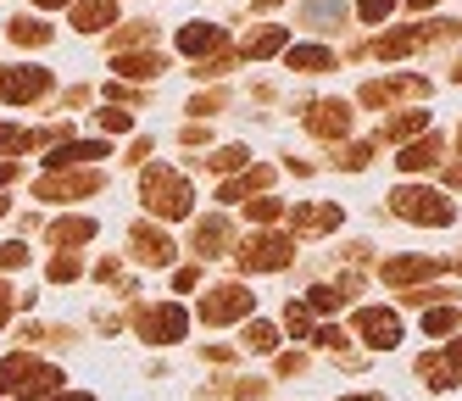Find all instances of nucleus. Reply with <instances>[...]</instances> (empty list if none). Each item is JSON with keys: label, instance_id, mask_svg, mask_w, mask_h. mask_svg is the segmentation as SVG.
<instances>
[{"label": "nucleus", "instance_id": "1", "mask_svg": "<svg viewBox=\"0 0 462 401\" xmlns=\"http://www.w3.org/2000/svg\"><path fill=\"white\" fill-rule=\"evenodd\" d=\"M140 200H145V212L162 218V223L195 212V190H189V179L179 173V167H145L140 173Z\"/></svg>", "mask_w": 462, "mask_h": 401}, {"label": "nucleus", "instance_id": "2", "mask_svg": "<svg viewBox=\"0 0 462 401\" xmlns=\"http://www.w3.org/2000/svg\"><path fill=\"white\" fill-rule=\"evenodd\" d=\"M61 390V368L40 357H0V396H23V401H45Z\"/></svg>", "mask_w": 462, "mask_h": 401}, {"label": "nucleus", "instance_id": "3", "mask_svg": "<svg viewBox=\"0 0 462 401\" xmlns=\"http://www.w3.org/2000/svg\"><path fill=\"white\" fill-rule=\"evenodd\" d=\"M390 212L407 218V223H423V228H446L457 218L451 195L446 190H429V184H402V190L390 195Z\"/></svg>", "mask_w": 462, "mask_h": 401}, {"label": "nucleus", "instance_id": "4", "mask_svg": "<svg viewBox=\"0 0 462 401\" xmlns=\"http://www.w3.org/2000/svg\"><path fill=\"white\" fill-rule=\"evenodd\" d=\"M457 33H462V23H412V28L379 33L368 51H374L379 61H402V56H412V51H423V45H435V40H457Z\"/></svg>", "mask_w": 462, "mask_h": 401}, {"label": "nucleus", "instance_id": "5", "mask_svg": "<svg viewBox=\"0 0 462 401\" xmlns=\"http://www.w3.org/2000/svg\"><path fill=\"white\" fill-rule=\"evenodd\" d=\"M235 256H240L245 274H279V267L295 262V240H290V234H268V228H262V234H251V240H240Z\"/></svg>", "mask_w": 462, "mask_h": 401}, {"label": "nucleus", "instance_id": "6", "mask_svg": "<svg viewBox=\"0 0 462 401\" xmlns=\"http://www.w3.org/2000/svg\"><path fill=\"white\" fill-rule=\"evenodd\" d=\"M134 323H140V340H151V346H173V340H184L189 312L179 307V301H168V307H140Z\"/></svg>", "mask_w": 462, "mask_h": 401}, {"label": "nucleus", "instance_id": "7", "mask_svg": "<svg viewBox=\"0 0 462 401\" xmlns=\"http://www.w3.org/2000/svg\"><path fill=\"white\" fill-rule=\"evenodd\" d=\"M101 184H106L101 167H68V173H45L34 184V195L40 200H84V195H95Z\"/></svg>", "mask_w": 462, "mask_h": 401}, {"label": "nucleus", "instance_id": "8", "mask_svg": "<svg viewBox=\"0 0 462 401\" xmlns=\"http://www.w3.org/2000/svg\"><path fill=\"white\" fill-rule=\"evenodd\" d=\"M251 290L245 284H217V290H207V301H201V323L207 329H217V323H235V318H251Z\"/></svg>", "mask_w": 462, "mask_h": 401}, {"label": "nucleus", "instance_id": "9", "mask_svg": "<svg viewBox=\"0 0 462 401\" xmlns=\"http://www.w3.org/2000/svg\"><path fill=\"white\" fill-rule=\"evenodd\" d=\"M429 95V79L418 73H402V79H368L362 84V107H395V100H423Z\"/></svg>", "mask_w": 462, "mask_h": 401}, {"label": "nucleus", "instance_id": "10", "mask_svg": "<svg viewBox=\"0 0 462 401\" xmlns=\"http://www.w3.org/2000/svg\"><path fill=\"white\" fill-rule=\"evenodd\" d=\"M40 95H51V67H0V100L28 107Z\"/></svg>", "mask_w": 462, "mask_h": 401}, {"label": "nucleus", "instance_id": "11", "mask_svg": "<svg viewBox=\"0 0 462 401\" xmlns=\"http://www.w3.org/2000/svg\"><path fill=\"white\" fill-rule=\"evenodd\" d=\"M356 334H362V346L390 351V346H402V318H395L390 307H362L356 312Z\"/></svg>", "mask_w": 462, "mask_h": 401}, {"label": "nucleus", "instance_id": "12", "mask_svg": "<svg viewBox=\"0 0 462 401\" xmlns=\"http://www.w3.org/2000/svg\"><path fill=\"white\" fill-rule=\"evenodd\" d=\"M128 246H134V256H140L145 267H168V262L179 256L173 234H168V228H156V223H134V228H128Z\"/></svg>", "mask_w": 462, "mask_h": 401}, {"label": "nucleus", "instance_id": "13", "mask_svg": "<svg viewBox=\"0 0 462 401\" xmlns=\"http://www.w3.org/2000/svg\"><path fill=\"white\" fill-rule=\"evenodd\" d=\"M440 274V262H429V256H390V262H379V279L390 284V290H412V284H429Z\"/></svg>", "mask_w": 462, "mask_h": 401}, {"label": "nucleus", "instance_id": "14", "mask_svg": "<svg viewBox=\"0 0 462 401\" xmlns=\"http://www.w3.org/2000/svg\"><path fill=\"white\" fill-rule=\"evenodd\" d=\"M307 128L318 134V140H346L351 134V100H312Z\"/></svg>", "mask_w": 462, "mask_h": 401}, {"label": "nucleus", "instance_id": "15", "mask_svg": "<svg viewBox=\"0 0 462 401\" xmlns=\"http://www.w3.org/2000/svg\"><path fill=\"white\" fill-rule=\"evenodd\" d=\"M290 228L295 234H328V228H340V200H295V207H290Z\"/></svg>", "mask_w": 462, "mask_h": 401}, {"label": "nucleus", "instance_id": "16", "mask_svg": "<svg viewBox=\"0 0 462 401\" xmlns=\"http://www.w3.org/2000/svg\"><path fill=\"white\" fill-rule=\"evenodd\" d=\"M440 151H446L440 134H418V140H407V145H402L395 167H402V173H435V167H440Z\"/></svg>", "mask_w": 462, "mask_h": 401}, {"label": "nucleus", "instance_id": "17", "mask_svg": "<svg viewBox=\"0 0 462 401\" xmlns=\"http://www.w3.org/2000/svg\"><path fill=\"white\" fill-rule=\"evenodd\" d=\"M101 156H112L101 140H61V145L45 156V167H51V173H68V167H95Z\"/></svg>", "mask_w": 462, "mask_h": 401}, {"label": "nucleus", "instance_id": "18", "mask_svg": "<svg viewBox=\"0 0 462 401\" xmlns=\"http://www.w3.org/2000/svg\"><path fill=\"white\" fill-rule=\"evenodd\" d=\"M228 240H235L228 218H201V223H195V234H189V251L201 256V262H212V256H223V251H228Z\"/></svg>", "mask_w": 462, "mask_h": 401}, {"label": "nucleus", "instance_id": "19", "mask_svg": "<svg viewBox=\"0 0 462 401\" xmlns=\"http://www.w3.org/2000/svg\"><path fill=\"white\" fill-rule=\"evenodd\" d=\"M112 67H117V84H123V79L145 84V79H162V73H168V56H156V51H123V56H112Z\"/></svg>", "mask_w": 462, "mask_h": 401}, {"label": "nucleus", "instance_id": "20", "mask_svg": "<svg viewBox=\"0 0 462 401\" xmlns=\"http://www.w3.org/2000/svg\"><path fill=\"white\" fill-rule=\"evenodd\" d=\"M45 240H51L56 251H79L84 240H95V218H56V223L45 228Z\"/></svg>", "mask_w": 462, "mask_h": 401}, {"label": "nucleus", "instance_id": "21", "mask_svg": "<svg viewBox=\"0 0 462 401\" xmlns=\"http://www.w3.org/2000/svg\"><path fill=\"white\" fill-rule=\"evenodd\" d=\"M179 51L184 56H212V51H223V28L217 23H184L179 28Z\"/></svg>", "mask_w": 462, "mask_h": 401}, {"label": "nucleus", "instance_id": "22", "mask_svg": "<svg viewBox=\"0 0 462 401\" xmlns=\"http://www.w3.org/2000/svg\"><path fill=\"white\" fill-rule=\"evenodd\" d=\"M284 61L295 73H328V67H335V51L328 45H284Z\"/></svg>", "mask_w": 462, "mask_h": 401}, {"label": "nucleus", "instance_id": "23", "mask_svg": "<svg viewBox=\"0 0 462 401\" xmlns=\"http://www.w3.org/2000/svg\"><path fill=\"white\" fill-rule=\"evenodd\" d=\"M418 374H423L429 390H451V385H457V362H451L446 351H423V357H418Z\"/></svg>", "mask_w": 462, "mask_h": 401}, {"label": "nucleus", "instance_id": "24", "mask_svg": "<svg viewBox=\"0 0 462 401\" xmlns=\"http://www.w3.org/2000/svg\"><path fill=\"white\" fill-rule=\"evenodd\" d=\"M423 128H429V112H395V117H384L379 140H390V145H407V140H418Z\"/></svg>", "mask_w": 462, "mask_h": 401}, {"label": "nucleus", "instance_id": "25", "mask_svg": "<svg viewBox=\"0 0 462 401\" xmlns=\"http://www.w3.org/2000/svg\"><path fill=\"white\" fill-rule=\"evenodd\" d=\"M273 184V167H245L240 179H223L217 184V200H245L251 190H268Z\"/></svg>", "mask_w": 462, "mask_h": 401}, {"label": "nucleus", "instance_id": "26", "mask_svg": "<svg viewBox=\"0 0 462 401\" xmlns=\"http://www.w3.org/2000/svg\"><path fill=\"white\" fill-rule=\"evenodd\" d=\"M112 17H117V0H84V6H73V28H84V33H101Z\"/></svg>", "mask_w": 462, "mask_h": 401}, {"label": "nucleus", "instance_id": "27", "mask_svg": "<svg viewBox=\"0 0 462 401\" xmlns=\"http://www.w3.org/2000/svg\"><path fill=\"white\" fill-rule=\"evenodd\" d=\"M284 45H290V33H284L279 23H273V28H256V33H245V56H251V61H262V56H279Z\"/></svg>", "mask_w": 462, "mask_h": 401}, {"label": "nucleus", "instance_id": "28", "mask_svg": "<svg viewBox=\"0 0 462 401\" xmlns=\"http://www.w3.org/2000/svg\"><path fill=\"white\" fill-rule=\"evenodd\" d=\"M151 40H156V23H128V28H117V33H112V56L140 51V45H151Z\"/></svg>", "mask_w": 462, "mask_h": 401}, {"label": "nucleus", "instance_id": "29", "mask_svg": "<svg viewBox=\"0 0 462 401\" xmlns=\"http://www.w3.org/2000/svg\"><path fill=\"white\" fill-rule=\"evenodd\" d=\"M240 346H245V351H279V329L262 323V318H251V323L240 329Z\"/></svg>", "mask_w": 462, "mask_h": 401}, {"label": "nucleus", "instance_id": "30", "mask_svg": "<svg viewBox=\"0 0 462 401\" xmlns=\"http://www.w3.org/2000/svg\"><path fill=\"white\" fill-rule=\"evenodd\" d=\"M346 301H351V295H346L340 284H312V290H307V312H340Z\"/></svg>", "mask_w": 462, "mask_h": 401}, {"label": "nucleus", "instance_id": "31", "mask_svg": "<svg viewBox=\"0 0 462 401\" xmlns=\"http://www.w3.org/2000/svg\"><path fill=\"white\" fill-rule=\"evenodd\" d=\"M17 151H34V128L0 123V162H6V156H17Z\"/></svg>", "mask_w": 462, "mask_h": 401}, {"label": "nucleus", "instance_id": "32", "mask_svg": "<svg viewBox=\"0 0 462 401\" xmlns=\"http://www.w3.org/2000/svg\"><path fill=\"white\" fill-rule=\"evenodd\" d=\"M6 33H12L17 45H51V23H34V17H17Z\"/></svg>", "mask_w": 462, "mask_h": 401}, {"label": "nucleus", "instance_id": "33", "mask_svg": "<svg viewBox=\"0 0 462 401\" xmlns=\"http://www.w3.org/2000/svg\"><path fill=\"white\" fill-rule=\"evenodd\" d=\"M207 167H217V173H235V167H251V151L245 145H223V151H212V156H201Z\"/></svg>", "mask_w": 462, "mask_h": 401}, {"label": "nucleus", "instance_id": "34", "mask_svg": "<svg viewBox=\"0 0 462 401\" xmlns=\"http://www.w3.org/2000/svg\"><path fill=\"white\" fill-rule=\"evenodd\" d=\"M235 67H240V56H235V51H212V56H201L195 79H223V73H235Z\"/></svg>", "mask_w": 462, "mask_h": 401}, {"label": "nucleus", "instance_id": "35", "mask_svg": "<svg viewBox=\"0 0 462 401\" xmlns=\"http://www.w3.org/2000/svg\"><path fill=\"white\" fill-rule=\"evenodd\" d=\"M79 274H84V256H79V251H56V256H51V279H56V284H68V279H79Z\"/></svg>", "mask_w": 462, "mask_h": 401}, {"label": "nucleus", "instance_id": "36", "mask_svg": "<svg viewBox=\"0 0 462 401\" xmlns=\"http://www.w3.org/2000/svg\"><path fill=\"white\" fill-rule=\"evenodd\" d=\"M457 323H462L457 307H429V312H423V334H451Z\"/></svg>", "mask_w": 462, "mask_h": 401}, {"label": "nucleus", "instance_id": "37", "mask_svg": "<svg viewBox=\"0 0 462 401\" xmlns=\"http://www.w3.org/2000/svg\"><path fill=\"white\" fill-rule=\"evenodd\" d=\"M374 145H379V140H362V145H346V151H340L335 162L346 167V173H362V167H368V162H374Z\"/></svg>", "mask_w": 462, "mask_h": 401}, {"label": "nucleus", "instance_id": "38", "mask_svg": "<svg viewBox=\"0 0 462 401\" xmlns=\"http://www.w3.org/2000/svg\"><path fill=\"white\" fill-rule=\"evenodd\" d=\"M301 17L328 28V17H346V0H307V12H301Z\"/></svg>", "mask_w": 462, "mask_h": 401}, {"label": "nucleus", "instance_id": "39", "mask_svg": "<svg viewBox=\"0 0 462 401\" xmlns=\"http://www.w3.org/2000/svg\"><path fill=\"white\" fill-rule=\"evenodd\" d=\"M245 207H251L256 223H279L284 218V200H273V195H256V200H245Z\"/></svg>", "mask_w": 462, "mask_h": 401}, {"label": "nucleus", "instance_id": "40", "mask_svg": "<svg viewBox=\"0 0 462 401\" xmlns=\"http://www.w3.org/2000/svg\"><path fill=\"white\" fill-rule=\"evenodd\" d=\"M284 329H290V334H312V312H307V301H290V307H284Z\"/></svg>", "mask_w": 462, "mask_h": 401}, {"label": "nucleus", "instance_id": "41", "mask_svg": "<svg viewBox=\"0 0 462 401\" xmlns=\"http://www.w3.org/2000/svg\"><path fill=\"white\" fill-rule=\"evenodd\" d=\"M195 123H201V117H212V112H223V95L212 89V95H189V107H184Z\"/></svg>", "mask_w": 462, "mask_h": 401}, {"label": "nucleus", "instance_id": "42", "mask_svg": "<svg viewBox=\"0 0 462 401\" xmlns=\"http://www.w3.org/2000/svg\"><path fill=\"white\" fill-rule=\"evenodd\" d=\"M390 12H395V0H356V17L362 23H384Z\"/></svg>", "mask_w": 462, "mask_h": 401}, {"label": "nucleus", "instance_id": "43", "mask_svg": "<svg viewBox=\"0 0 462 401\" xmlns=\"http://www.w3.org/2000/svg\"><path fill=\"white\" fill-rule=\"evenodd\" d=\"M106 100H112V107H145V95H140V89H128V84H117V79L106 84Z\"/></svg>", "mask_w": 462, "mask_h": 401}, {"label": "nucleus", "instance_id": "44", "mask_svg": "<svg viewBox=\"0 0 462 401\" xmlns=\"http://www.w3.org/2000/svg\"><path fill=\"white\" fill-rule=\"evenodd\" d=\"M312 340H318V346H328V351H340V357H351V351H346V334H340V323H323V329L312 334Z\"/></svg>", "mask_w": 462, "mask_h": 401}, {"label": "nucleus", "instance_id": "45", "mask_svg": "<svg viewBox=\"0 0 462 401\" xmlns=\"http://www.w3.org/2000/svg\"><path fill=\"white\" fill-rule=\"evenodd\" d=\"M101 128L106 134H128V128H134V112H117L112 107V112H101Z\"/></svg>", "mask_w": 462, "mask_h": 401}, {"label": "nucleus", "instance_id": "46", "mask_svg": "<svg viewBox=\"0 0 462 401\" xmlns=\"http://www.w3.org/2000/svg\"><path fill=\"white\" fill-rule=\"evenodd\" d=\"M23 262H28V246H23V240L0 246V274H6V267H23Z\"/></svg>", "mask_w": 462, "mask_h": 401}, {"label": "nucleus", "instance_id": "47", "mask_svg": "<svg viewBox=\"0 0 462 401\" xmlns=\"http://www.w3.org/2000/svg\"><path fill=\"white\" fill-rule=\"evenodd\" d=\"M95 279H101V284H123V267H117V256L95 262Z\"/></svg>", "mask_w": 462, "mask_h": 401}, {"label": "nucleus", "instance_id": "48", "mask_svg": "<svg viewBox=\"0 0 462 401\" xmlns=\"http://www.w3.org/2000/svg\"><path fill=\"white\" fill-rule=\"evenodd\" d=\"M301 368H307L301 351H279V374H284V379H290V374H301Z\"/></svg>", "mask_w": 462, "mask_h": 401}, {"label": "nucleus", "instance_id": "49", "mask_svg": "<svg viewBox=\"0 0 462 401\" xmlns=\"http://www.w3.org/2000/svg\"><path fill=\"white\" fill-rule=\"evenodd\" d=\"M12 307H17V290H12V284H0V329H6V318H12Z\"/></svg>", "mask_w": 462, "mask_h": 401}, {"label": "nucleus", "instance_id": "50", "mask_svg": "<svg viewBox=\"0 0 462 401\" xmlns=\"http://www.w3.org/2000/svg\"><path fill=\"white\" fill-rule=\"evenodd\" d=\"M195 279H201L195 267H179V274H173V290H195Z\"/></svg>", "mask_w": 462, "mask_h": 401}, {"label": "nucleus", "instance_id": "51", "mask_svg": "<svg viewBox=\"0 0 462 401\" xmlns=\"http://www.w3.org/2000/svg\"><path fill=\"white\" fill-rule=\"evenodd\" d=\"M45 401H95V396H89V390H51Z\"/></svg>", "mask_w": 462, "mask_h": 401}, {"label": "nucleus", "instance_id": "52", "mask_svg": "<svg viewBox=\"0 0 462 401\" xmlns=\"http://www.w3.org/2000/svg\"><path fill=\"white\" fill-rule=\"evenodd\" d=\"M84 100H89V89H68V95H61V112H73V107H84Z\"/></svg>", "mask_w": 462, "mask_h": 401}, {"label": "nucleus", "instance_id": "53", "mask_svg": "<svg viewBox=\"0 0 462 401\" xmlns=\"http://www.w3.org/2000/svg\"><path fill=\"white\" fill-rule=\"evenodd\" d=\"M446 184H451V190H462V162H451V167H446Z\"/></svg>", "mask_w": 462, "mask_h": 401}, {"label": "nucleus", "instance_id": "54", "mask_svg": "<svg viewBox=\"0 0 462 401\" xmlns=\"http://www.w3.org/2000/svg\"><path fill=\"white\" fill-rule=\"evenodd\" d=\"M12 179H17V162H0V190H6Z\"/></svg>", "mask_w": 462, "mask_h": 401}, {"label": "nucleus", "instance_id": "55", "mask_svg": "<svg viewBox=\"0 0 462 401\" xmlns=\"http://www.w3.org/2000/svg\"><path fill=\"white\" fill-rule=\"evenodd\" d=\"M429 6H440V0H412V12H429Z\"/></svg>", "mask_w": 462, "mask_h": 401}, {"label": "nucleus", "instance_id": "56", "mask_svg": "<svg viewBox=\"0 0 462 401\" xmlns=\"http://www.w3.org/2000/svg\"><path fill=\"white\" fill-rule=\"evenodd\" d=\"M251 6H256V12H268V6H279V0H251Z\"/></svg>", "mask_w": 462, "mask_h": 401}, {"label": "nucleus", "instance_id": "57", "mask_svg": "<svg viewBox=\"0 0 462 401\" xmlns=\"http://www.w3.org/2000/svg\"><path fill=\"white\" fill-rule=\"evenodd\" d=\"M34 6H68V0H34Z\"/></svg>", "mask_w": 462, "mask_h": 401}, {"label": "nucleus", "instance_id": "58", "mask_svg": "<svg viewBox=\"0 0 462 401\" xmlns=\"http://www.w3.org/2000/svg\"><path fill=\"white\" fill-rule=\"evenodd\" d=\"M340 401H379V396H340Z\"/></svg>", "mask_w": 462, "mask_h": 401}, {"label": "nucleus", "instance_id": "59", "mask_svg": "<svg viewBox=\"0 0 462 401\" xmlns=\"http://www.w3.org/2000/svg\"><path fill=\"white\" fill-rule=\"evenodd\" d=\"M451 79H457V84H462V61H457V67H451Z\"/></svg>", "mask_w": 462, "mask_h": 401}, {"label": "nucleus", "instance_id": "60", "mask_svg": "<svg viewBox=\"0 0 462 401\" xmlns=\"http://www.w3.org/2000/svg\"><path fill=\"white\" fill-rule=\"evenodd\" d=\"M0 218H6V200H0Z\"/></svg>", "mask_w": 462, "mask_h": 401}, {"label": "nucleus", "instance_id": "61", "mask_svg": "<svg viewBox=\"0 0 462 401\" xmlns=\"http://www.w3.org/2000/svg\"><path fill=\"white\" fill-rule=\"evenodd\" d=\"M457 140H462V128H457Z\"/></svg>", "mask_w": 462, "mask_h": 401}]
</instances>
